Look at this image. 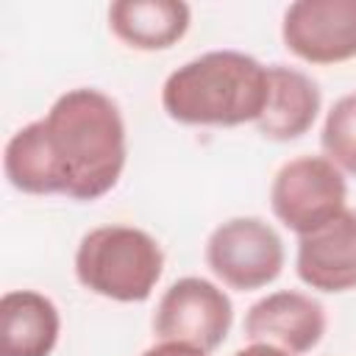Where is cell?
Segmentation results:
<instances>
[{"label": "cell", "instance_id": "obj_1", "mask_svg": "<svg viewBox=\"0 0 356 356\" xmlns=\"http://www.w3.org/2000/svg\"><path fill=\"white\" fill-rule=\"evenodd\" d=\"M125 156V122L117 103L100 89L78 86L6 142L3 170L25 195H67L92 203L117 186Z\"/></svg>", "mask_w": 356, "mask_h": 356}, {"label": "cell", "instance_id": "obj_2", "mask_svg": "<svg viewBox=\"0 0 356 356\" xmlns=\"http://www.w3.org/2000/svg\"><path fill=\"white\" fill-rule=\"evenodd\" d=\"M267 67L239 50H211L167 75L161 108L181 125L234 128L256 122L267 106Z\"/></svg>", "mask_w": 356, "mask_h": 356}, {"label": "cell", "instance_id": "obj_3", "mask_svg": "<svg viewBox=\"0 0 356 356\" xmlns=\"http://www.w3.org/2000/svg\"><path fill=\"white\" fill-rule=\"evenodd\" d=\"M161 273V245L134 225L92 228L75 250V278L81 286L117 303L147 300Z\"/></svg>", "mask_w": 356, "mask_h": 356}, {"label": "cell", "instance_id": "obj_4", "mask_svg": "<svg viewBox=\"0 0 356 356\" xmlns=\"http://www.w3.org/2000/svg\"><path fill=\"white\" fill-rule=\"evenodd\" d=\"M345 200V172L325 156H298L286 161L270 186L273 214L298 236H306L337 220L348 209Z\"/></svg>", "mask_w": 356, "mask_h": 356}, {"label": "cell", "instance_id": "obj_5", "mask_svg": "<svg viewBox=\"0 0 356 356\" xmlns=\"http://www.w3.org/2000/svg\"><path fill=\"white\" fill-rule=\"evenodd\" d=\"M284 242L259 217H231L206 242L209 270L231 289L253 292L273 284L284 270Z\"/></svg>", "mask_w": 356, "mask_h": 356}, {"label": "cell", "instance_id": "obj_6", "mask_svg": "<svg viewBox=\"0 0 356 356\" xmlns=\"http://www.w3.org/2000/svg\"><path fill=\"white\" fill-rule=\"evenodd\" d=\"M234 323L231 298L211 281L186 275L164 289L153 314L159 342H184L203 353L217 350Z\"/></svg>", "mask_w": 356, "mask_h": 356}, {"label": "cell", "instance_id": "obj_7", "mask_svg": "<svg viewBox=\"0 0 356 356\" xmlns=\"http://www.w3.org/2000/svg\"><path fill=\"white\" fill-rule=\"evenodd\" d=\"M281 39L309 64L356 58V0H298L284 11Z\"/></svg>", "mask_w": 356, "mask_h": 356}, {"label": "cell", "instance_id": "obj_8", "mask_svg": "<svg viewBox=\"0 0 356 356\" xmlns=\"http://www.w3.org/2000/svg\"><path fill=\"white\" fill-rule=\"evenodd\" d=\"M325 334V309L312 295L281 289L259 298L245 314V337L250 342L275 345L292 356L309 353Z\"/></svg>", "mask_w": 356, "mask_h": 356}, {"label": "cell", "instance_id": "obj_9", "mask_svg": "<svg viewBox=\"0 0 356 356\" xmlns=\"http://www.w3.org/2000/svg\"><path fill=\"white\" fill-rule=\"evenodd\" d=\"M298 278L320 292L356 289V211L345 209L328 225L298 236Z\"/></svg>", "mask_w": 356, "mask_h": 356}, {"label": "cell", "instance_id": "obj_10", "mask_svg": "<svg viewBox=\"0 0 356 356\" xmlns=\"http://www.w3.org/2000/svg\"><path fill=\"white\" fill-rule=\"evenodd\" d=\"M267 106L253 122L256 131L273 142H292L309 134L323 103L317 83L306 72L284 64L267 67Z\"/></svg>", "mask_w": 356, "mask_h": 356}, {"label": "cell", "instance_id": "obj_11", "mask_svg": "<svg viewBox=\"0 0 356 356\" xmlns=\"http://www.w3.org/2000/svg\"><path fill=\"white\" fill-rule=\"evenodd\" d=\"M61 334L56 303L36 289L0 298V356H50Z\"/></svg>", "mask_w": 356, "mask_h": 356}, {"label": "cell", "instance_id": "obj_12", "mask_svg": "<svg viewBox=\"0 0 356 356\" xmlns=\"http://www.w3.org/2000/svg\"><path fill=\"white\" fill-rule=\"evenodd\" d=\"M192 11L181 0H117L108 6L111 33L134 50H167L189 31Z\"/></svg>", "mask_w": 356, "mask_h": 356}, {"label": "cell", "instance_id": "obj_13", "mask_svg": "<svg viewBox=\"0 0 356 356\" xmlns=\"http://www.w3.org/2000/svg\"><path fill=\"white\" fill-rule=\"evenodd\" d=\"M320 145L328 161H334L342 172L356 175V92L339 97L328 108Z\"/></svg>", "mask_w": 356, "mask_h": 356}, {"label": "cell", "instance_id": "obj_14", "mask_svg": "<svg viewBox=\"0 0 356 356\" xmlns=\"http://www.w3.org/2000/svg\"><path fill=\"white\" fill-rule=\"evenodd\" d=\"M142 356H209V353H203L192 345H184V342H156Z\"/></svg>", "mask_w": 356, "mask_h": 356}, {"label": "cell", "instance_id": "obj_15", "mask_svg": "<svg viewBox=\"0 0 356 356\" xmlns=\"http://www.w3.org/2000/svg\"><path fill=\"white\" fill-rule=\"evenodd\" d=\"M234 356H292V353H286V350H281L275 345H267V342H250L248 348L236 350Z\"/></svg>", "mask_w": 356, "mask_h": 356}]
</instances>
